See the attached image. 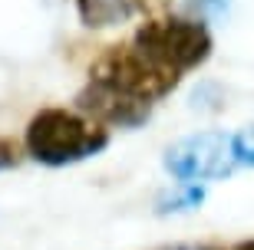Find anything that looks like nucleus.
I'll use <instances>...</instances> for the list:
<instances>
[{
    "instance_id": "3",
    "label": "nucleus",
    "mask_w": 254,
    "mask_h": 250,
    "mask_svg": "<svg viewBox=\"0 0 254 250\" xmlns=\"http://www.w3.org/2000/svg\"><path fill=\"white\" fill-rule=\"evenodd\" d=\"M89 79L116 86V89L139 96L145 102L162 99V96H169L179 86V73L152 63L149 56H142L135 47H113L109 53H103L93 63V69H89Z\"/></svg>"
},
{
    "instance_id": "7",
    "label": "nucleus",
    "mask_w": 254,
    "mask_h": 250,
    "mask_svg": "<svg viewBox=\"0 0 254 250\" xmlns=\"http://www.w3.org/2000/svg\"><path fill=\"white\" fill-rule=\"evenodd\" d=\"M201 198H205L201 188H195L191 181H182V191L165 198V201H162V211H191V207L201 204Z\"/></svg>"
},
{
    "instance_id": "11",
    "label": "nucleus",
    "mask_w": 254,
    "mask_h": 250,
    "mask_svg": "<svg viewBox=\"0 0 254 250\" xmlns=\"http://www.w3.org/2000/svg\"><path fill=\"white\" fill-rule=\"evenodd\" d=\"M251 250H254V244H251Z\"/></svg>"
},
{
    "instance_id": "2",
    "label": "nucleus",
    "mask_w": 254,
    "mask_h": 250,
    "mask_svg": "<svg viewBox=\"0 0 254 250\" xmlns=\"http://www.w3.org/2000/svg\"><path fill=\"white\" fill-rule=\"evenodd\" d=\"M132 47L152 63L165 66L172 73H189L201 66L211 56V33L205 23L185 17H165V20H149L135 30Z\"/></svg>"
},
{
    "instance_id": "6",
    "label": "nucleus",
    "mask_w": 254,
    "mask_h": 250,
    "mask_svg": "<svg viewBox=\"0 0 254 250\" xmlns=\"http://www.w3.org/2000/svg\"><path fill=\"white\" fill-rule=\"evenodd\" d=\"M79 20L93 30L119 27L139 13V0H76Z\"/></svg>"
},
{
    "instance_id": "9",
    "label": "nucleus",
    "mask_w": 254,
    "mask_h": 250,
    "mask_svg": "<svg viewBox=\"0 0 254 250\" xmlns=\"http://www.w3.org/2000/svg\"><path fill=\"white\" fill-rule=\"evenodd\" d=\"M10 165H13V145L0 139V168H10Z\"/></svg>"
},
{
    "instance_id": "5",
    "label": "nucleus",
    "mask_w": 254,
    "mask_h": 250,
    "mask_svg": "<svg viewBox=\"0 0 254 250\" xmlns=\"http://www.w3.org/2000/svg\"><path fill=\"white\" fill-rule=\"evenodd\" d=\"M76 105L89 119H96V125H116V129H135L152 115V102L106 86L99 79H89V86L76 96Z\"/></svg>"
},
{
    "instance_id": "1",
    "label": "nucleus",
    "mask_w": 254,
    "mask_h": 250,
    "mask_svg": "<svg viewBox=\"0 0 254 250\" xmlns=\"http://www.w3.org/2000/svg\"><path fill=\"white\" fill-rule=\"evenodd\" d=\"M106 129L66 109H43L27 125V151L43 165H73L106 149Z\"/></svg>"
},
{
    "instance_id": "8",
    "label": "nucleus",
    "mask_w": 254,
    "mask_h": 250,
    "mask_svg": "<svg viewBox=\"0 0 254 250\" xmlns=\"http://www.w3.org/2000/svg\"><path fill=\"white\" fill-rule=\"evenodd\" d=\"M231 155H235L238 165L254 168V122L251 125H241V129L231 135Z\"/></svg>"
},
{
    "instance_id": "10",
    "label": "nucleus",
    "mask_w": 254,
    "mask_h": 250,
    "mask_svg": "<svg viewBox=\"0 0 254 250\" xmlns=\"http://www.w3.org/2000/svg\"><path fill=\"white\" fill-rule=\"evenodd\" d=\"M238 250H251V244H245V247H238Z\"/></svg>"
},
{
    "instance_id": "4",
    "label": "nucleus",
    "mask_w": 254,
    "mask_h": 250,
    "mask_svg": "<svg viewBox=\"0 0 254 250\" xmlns=\"http://www.w3.org/2000/svg\"><path fill=\"white\" fill-rule=\"evenodd\" d=\"M231 135L225 132H195L165 149V171L179 181H218L235 171Z\"/></svg>"
}]
</instances>
